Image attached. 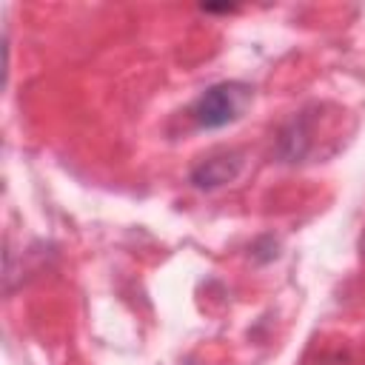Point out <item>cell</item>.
Masks as SVG:
<instances>
[{"mask_svg": "<svg viewBox=\"0 0 365 365\" xmlns=\"http://www.w3.org/2000/svg\"><path fill=\"white\" fill-rule=\"evenodd\" d=\"M248 103H251V88L245 83L228 80V83H217V86L205 88L197 97L191 117L200 128H222V125L240 120L242 111L248 108Z\"/></svg>", "mask_w": 365, "mask_h": 365, "instance_id": "obj_1", "label": "cell"}, {"mask_svg": "<svg viewBox=\"0 0 365 365\" xmlns=\"http://www.w3.org/2000/svg\"><path fill=\"white\" fill-rule=\"evenodd\" d=\"M362 248H365V240H362Z\"/></svg>", "mask_w": 365, "mask_h": 365, "instance_id": "obj_3", "label": "cell"}, {"mask_svg": "<svg viewBox=\"0 0 365 365\" xmlns=\"http://www.w3.org/2000/svg\"><path fill=\"white\" fill-rule=\"evenodd\" d=\"M240 165H242L240 154H214V157L202 160L200 165H194L191 182H194L197 188H208V191H211V188H217V185L231 182V180L240 174Z\"/></svg>", "mask_w": 365, "mask_h": 365, "instance_id": "obj_2", "label": "cell"}]
</instances>
